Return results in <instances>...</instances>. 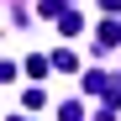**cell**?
Masks as SVG:
<instances>
[{
	"label": "cell",
	"mask_w": 121,
	"mask_h": 121,
	"mask_svg": "<svg viewBox=\"0 0 121 121\" xmlns=\"http://www.w3.org/2000/svg\"><path fill=\"white\" fill-rule=\"evenodd\" d=\"M58 121H84V111H79V105H63V111H58Z\"/></svg>",
	"instance_id": "cell-5"
},
{
	"label": "cell",
	"mask_w": 121,
	"mask_h": 121,
	"mask_svg": "<svg viewBox=\"0 0 121 121\" xmlns=\"http://www.w3.org/2000/svg\"><path fill=\"white\" fill-rule=\"evenodd\" d=\"M48 69H53V63H48V58H26V74H32V79H42Z\"/></svg>",
	"instance_id": "cell-4"
},
{
	"label": "cell",
	"mask_w": 121,
	"mask_h": 121,
	"mask_svg": "<svg viewBox=\"0 0 121 121\" xmlns=\"http://www.w3.org/2000/svg\"><path fill=\"white\" fill-rule=\"evenodd\" d=\"M58 26H63V37H74V32L84 26V21H79V11H63V21H58Z\"/></svg>",
	"instance_id": "cell-3"
},
{
	"label": "cell",
	"mask_w": 121,
	"mask_h": 121,
	"mask_svg": "<svg viewBox=\"0 0 121 121\" xmlns=\"http://www.w3.org/2000/svg\"><path fill=\"white\" fill-rule=\"evenodd\" d=\"M16 121H21V116H16Z\"/></svg>",
	"instance_id": "cell-6"
},
{
	"label": "cell",
	"mask_w": 121,
	"mask_h": 121,
	"mask_svg": "<svg viewBox=\"0 0 121 121\" xmlns=\"http://www.w3.org/2000/svg\"><path fill=\"white\" fill-rule=\"evenodd\" d=\"M48 63H53V69H63V74H74V69H79V58H74V53L63 48V53H53V58H48Z\"/></svg>",
	"instance_id": "cell-1"
},
{
	"label": "cell",
	"mask_w": 121,
	"mask_h": 121,
	"mask_svg": "<svg viewBox=\"0 0 121 121\" xmlns=\"http://www.w3.org/2000/svg\"><path fill=\"white\" fill-rule=\"evenodd\" d=\"M100 42H105V48L121 42V21H105V26H100Z\"/></svg>",
	"instance_id": "cell-2"
}]
</instances>
